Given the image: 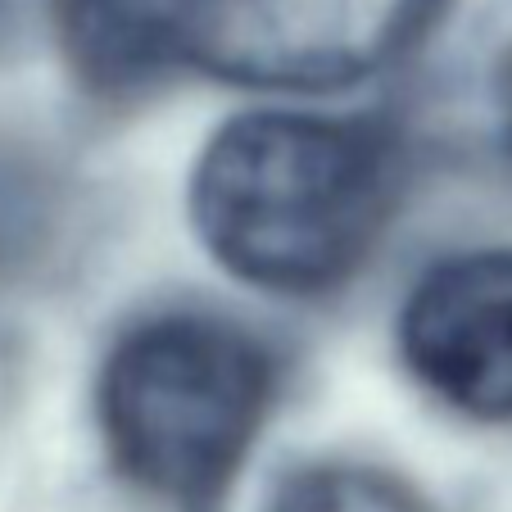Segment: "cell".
<instances>
[{
    "label": "cell",
    "mask_w": 512,
    "mask_h": 512,
    "mask_svg": "<svg viewBox=\"0 0 512 512\" xmlns=\"http://www.w3.org/2000/svg\"><path fill=\"white\" fill-rule=\"evenodd\" d=\"M503 114H508V141H512V59L503 68Z\"/></svg>",
    "instance_id": "obj_7"
},
{
    "label": "cell",
    "mask_w": 512,
    "mask_h": 512,
    "mask_svg": "<svg viewBox=\"0 0 512 512\" xmlns=\"http://www.w3.org/2000/svg\"><path fill=\"white\" fill-rule=\"evenodd\" d=\"M272 512H431L404 481L372 467H309L281 485Z\"/></svg>",
    "instance_id": "obj_6"
},
{
    "label": "cell",
    "mask_w": 512,
    "mask_h": 512,
    "mask_svg": "<svg viewBox=\"0 0 512 512\" xmlns=\"http://www.w3.org/2000/svg\"><path fill=\"white\" fill-rule=\"evenodd\" d=\"M435 0H204L195 68L250 87L327 91L377 73Z\"/></svg>",
    "instance_id": "obj_3"
},
{
    "label": "cell",
    "mask_w": 512,
    "mask_h": 512,
    "mask_svg": "<svg viewBox=\"0 0 512 512\" xmlns=\"http://www.w3.org/2000/svg\"><path fill=\"white\" fill-rule=\"evenodd\" d=\"M68 68L105 96H132L195 68L204 0H50Z\"/></svg>",
    "instance_id": "obj_5"
},
{
    "label": "cell",
    "mask_w": 512,
    "mask_h": 512,
    "mask_svg": "<svg viewBox=\"0 0 512 512\" xmlns=\"http://www.w3.org/2000/svg\"><path fill=\"white\" fill-rule=\"evenodd\" d=\"M272 358L200 313L150 318L100 368V431L114 467L173 508H209L241 472L272 404Z\"/></svg>",
    "instance_id": "obj_2"
},
{
    "label": "cell",
    "mask_w": 512,
    "mask_h": 512,
    "mask_svg": "<svg viewBox=\"0 0 512 512\" xmlns=\"http://www.w3.org/2000/svg\"><path fill=\"white\" fill-rule=\"evenodd\" d=\"M399 354L449 408L512 422V250L435 263L399 313Z\"/></svg>",
    "instance_id": "obj_4"
},
{
    "label": "cell",
    "mask_w": 512,
    "mask_h": 512,
    "mask_svg": "<svg viewBox=\"0 0 512 512\" xmlns=\"http://www.w3.org/2000/svg\"><path fill=\"white\" fill-rule=\"evenodd\" d=\"M395 195L399 150L386 127L268 109L213 132L191 177V218L241 281L318 295L368 259Z\"/></svg>",
    "instance_id": "obj_1"
}]
</instances>
